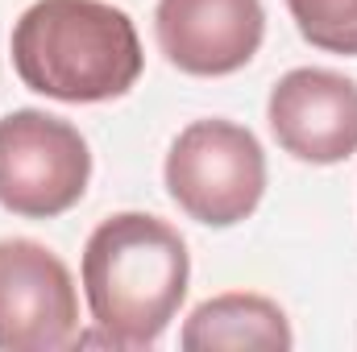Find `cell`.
<instances>
[{
  "label": "cell",
  "instance_id": "obj_1",
  "mask_svg": "<svg viewBox=\"0 0 357 352\" xmlns=\"http://www.w3.org/2000/svg\"><path fill=\"white\" fill-rule=\"evenodd\" d=\"M191 257L175 228L146 211H116L88 237L84 294L104 344L150 349L187 298Z\"/></svg>",
  "mask_w": 357,
  "mask_h": 352
},
{
  "label": "cell",
  "instance_id": "obj_2",
  "mask_svg": "<svg viewBox=\"0 0 357 352\" xmlns=\"http://www.w3.org/2000/svg\"><path fill=\"white\" fill-rule=\"evenodd\" d=\"M21 83L63 104L116 99L142 75V38L125 8L104 0H38L13 29Z\"/></svg>",
  "mask_w": 357,
  "mask_h": 352
},
{
  "label": "cell",
  "instance_id": "obj_3",
  "mask_svg": "<svg viewBox=\"0 0 357 352\" xmlns=\"http://www.w3.org/2000/svg\"><path fill=\"white\" fill-rule=\"evenodd\" d=\"M167 191L208 228L241 224L262 203L266 154L258 137L233 120H195L167 154Z\"/></svg>",
  "mask_w": 357,
  "mask_h": 352
},
{
  "label": "cell",
  "instance_id": "obj_4",
  "mask_svg": "<svg viewBox=\"0 0 357 352\" xmlns=\"http://www.w3.org/2000/svg\"><path fill=\"white\" fill-rule=\"evenodd\" d=\"M91 178L84 133L50 112L21 108L0 120V207L25 220L71 211Z\"/></svg>",
  "mask_w": 357,
  "mask_h": 352
},
{
  "label": "cell",
  "instance_id": "obj_5",
  "mask_svg": "<svg viewBox=\"0 0 357 352\" xmlns=\"http://www.w3.org/2000/svg\"><path fill=\"white\" fill-rule=\"evenodd\" d=\"M84 344L71 269L38 241H0V352H63Z\"/></svg>",
  "mask_w": 357,
  "mask_h": 352
},
{
  "label": "cell",
  "instance_id": "obj_6",
  "mask_svg": "<svg viewBox=\"0 0 357 352\" xmlns=\"http://www.w3.org/2000/svg\"><path fill=\"white\" fill-rule=\"evenodd\" d=\"M266 116L274 141L299 162L333 166L357 154V83L337 71H287L270 91Z\"/></svg>",
  "mask_w": 357,
  "mask_h": 352
},
{
  "label": "cell",
  "instance_id": "obj_7",
  "mask_svg": "<svg viewBox=\"0 0 357 352\" xmlns=\"http://www.w3.org/2000/svg\"><path fill=\"white\" fill-rule=\"evenodd\" d=\"M154 33L171 67L216 79L241 71L258 54L266 8L262 0H158Z\"/></svg>",
  "mask_w": 357,
  "mask_h": 352
},
{
  "label": "cell",
  "instance_id": "obj_8",
  "mask_svg": "<svg viewBox=\"0 0 357 352\" xmlns=\"http://www.w3.org/2000/svg\"><path fill=\"white\" fill-rule=\"evenodd\" d=\"M178 344L187 352L199 349L287 352L295 344V336H291V323L278 311V303H270L262 294H220V298H208L191 311V319L183 323Z\"/></svg>",
  "mask_w": 357,
  "mask_h": 352
},
{
  "label": "cell",
  "instance_id": "obj_9",
  "mask_svg": "<svg viewBox=\"0 0 357 352\" xmlns=\"http://www.w3.org/2000/svg\"><path fill=\"white\" fill-rule=\"evenodd\" d=\"M303 42L328 54H357V0H287Z\"/></svg>",
  "mask_w": 357,
  "mask_h": 352
}]
</instances>
